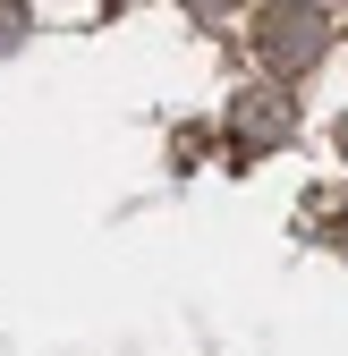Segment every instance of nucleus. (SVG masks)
I'll list each match as a JSON object with an SVG mask.
<instances>
[{
  "label": "nucleus",
  "mask_w": 348,
  "mask_h": 356,
  "mask_svg": "<svg viewBox=\"0 0 348 356\" xmlns=\"http://www.w3.org/2000/svg\"><path fill=\"white\" fill-rule=\"evenodd\" d=\"M187 9H196V17H230L238 0H187Z\"/></svg>",
  "instance_id": "obj_4"
},
{
  "label": "nucleus",
  "mask_w": 348,
  "mask_h": 356,
  "mask_svg": "<svg viewBox=\"0 0 348 356\" xmlns=\"http://www.w3.org/2000/svg\"><path fill=\"white\" fill-rule=\"evenodd\" d=\"M297 127V111H289V94L280 85H264V94H246V102H230V136L246 145V153H272L280 136Z\"/></svg>",
  "instance_id": "obj_2"
},
{
  "label": "nucleus",
  "mask_w": 348,
  "mask_h": 356,
  "mask_svg": "<svg viewBox=\"0 0 348 356\" xmlns=\"http://www.w3.org/2000/svg\"><path fill=\"white\" fill-rule=\"evenodd\" d=\"M17 34H26V17H17V0H0V51H17Z\"/></svg>",
  "instance_id": "obj_3"
},
{
  "label": "nucleus",
  "mask_w": 348,
  "mask_h": 356,
  "mask_svg": "<svg viewBox=\"0 0 348 356\" xmlns=\"http://www.w3.org/2000/svg\"><path fill=\"white\" fill-rule=\"evenodd\" d=\"M323 51H331V17H323V0H272V9L255 17V60H264L272 76H306Z\"/></svg>",
  "instance_id": "obj_1"
},
{
  "label": "nucleus",
  "mask_w": 348,
  "mask_h": 356,
  "mask_svg": "<svg viewBox=\"0 0 348 356\" xmlns=\"http://www.w3.org/2000/svg\"><path fill=\"white\" fill-rule=\"evenodd\" d=\"M340 153H348V119H340Z\"/></svg>",
  "instance_id": "obj_5"
}]
</instances>
